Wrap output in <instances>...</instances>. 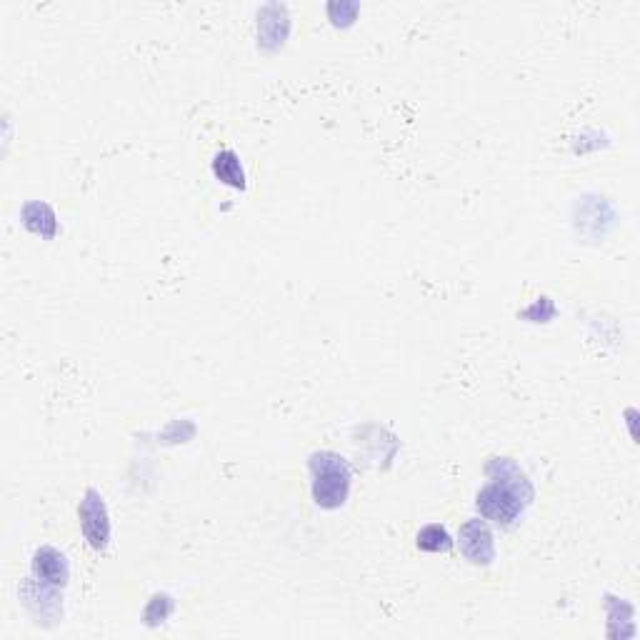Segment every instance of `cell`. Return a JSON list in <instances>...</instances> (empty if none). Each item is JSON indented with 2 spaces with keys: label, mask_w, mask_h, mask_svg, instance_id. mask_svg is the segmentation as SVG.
<instances>
[{
  "label": "cell",
  "mask_w": 640,
  "mask_h": 640,
  "mask_svg": "<svg viewBox=\"0 0 640 640\" xmlns=\"http://www.w3.org/2000/svg\"><path fill=\"white\" fill-rule=\"evenodd\" d=\"M488 483L475 495L480 518L510 528L533 503V485L513 458H490L485 465Z\"/></svg>",
  "instance_id": "obj_1"
},
{
  "label": "cell",
  "mask_w": 640,
  "mask_h": 640,
  "mask_svg": "<svg viewBox=\"0 0 640 640\" xmlns=\"http://www.w3.org/2000/svg\"><path fill=\"white\" fill-rule=\"evenodd\" d=\"M310 470V493L318 508L335 510L345 505L350 493V480H353V470H350L348 460L343 455L333 453V450H318L308 458Z\"/></svg>",
  "instance_id": "obj_2"
},
{
  "label": "cell",
  "mask_w": 640,
  "mask_h": 640,
  "mask_svg": "<svg viewBox=\"0 0 640 640\" xmlns=\"http://www.w3.org/2000/svg\"><path fill=\"white\" fill-rule=\"evenodd\" d=\"M20 600L38 625H55L63 618V595H60L58 585L28 578L20 585Z\"/></svg>",
  "instance_id": "obj_3"
},
{
  "label": "cell",
  "mask_w": 640,
  "mask_h": 640,
  "mask_svg": "<svg viewBox=\"0 0 640 640\" xmlns=\"http://www.w3.org/2000/svg\"><path fill=\"white\" fill-rule=\"evenodd\" d=\"M80 530L93 550H105L110 545V515L103 495L95 488L85 490L83 500L78 508Z\"/></svg>",
  "instance_id": "obj_4"
},
{
  "label": "cell",
  "mask_w": 640,
  "mask_h": 640,
  "mask_svg": "<svg viewBox=\"0 0 640 640\" xmlns=\"http://www.w3.org/2000/svg\"><path fill=\"white\" fill-rule=\"evenodd\" d=\"M458 545L465 560L473 565H490L495 560V543L483 518H470L460 525Z\"/></svg>",
  "instance_id": "obj_5"
},
{
  "label": "cell",
  "mask_w": 640,
  "mask_h": 640,
  "mask_svg": "<svg viewBox=\"0 0 640 640\" xmlns=\"http://www.w3.org/2000/svg\"><path fill=\"white\" fill-rule=\"evenodd\" d=\"M30 568H33V578L43 580L48 585H58V588H65L70 578V565L68 558L60 553L53 545H40L33 553V560H30Z\"/></svg>",
  "instance_id": "obj_6"
},
{
  "label": "cell",
  "mask_w": 640,
  "mask_h": 640,
  "mask_svg": "<svg viewBox=\"0 0 640 640\" xmlns=\"http://www.w3.org/2000/svg\"><path fill=\"white\" fill-rule=\"evenodd\" d=\"M290 30L288 8L278 3L263 5L258 13V43L265 50H275L285 43Z\"/></svg>",
  "instance_id": "obj_7"
},
{
  "label": "cell",
  "mask_w": 640,
  "mask_h": 640,
  "mask_svg": "<svg viewBox=\"0 0 640 640\" xmlns=\"http://www.w3.org/2000/svg\"><path fill=\"white\" fill-rule=\"evenodd\" d=\"M20 218H23V225L30 230V233L40 235V238L50 240L58 233V220H55L53 208L43 200H30V203L23 205L20 210Z\"/></svg>",
  "instance_id": "obj_8"
},
{
  "label": "cell",
  "mask_w": 640,
  "mask_h": 640,
  "mask_svg": "<svg viewBox=\"0 0 640 640\" xmlns=\"http://www.w3.org/2000/svg\"><path fill=\"white\" fill-rule=\"evenodd\" d=\"M210 168H213V175L220 180V183L230 185V188L235 190H245V170L235 150L230 148L218 150V153L213 155Z\"/></svg>",
  "instance_id": "obj_9"
},
{
  "label": "cell",
  "mask_w": 640,
  "mask_h": 640,
  "mask_svg": "<svg viewBox=\"0 0 640 640\" xmlns=\"http://www.w3.org/2000/svg\"><path fill=\"white\" fill-rule=\"evenodd\" d=\"M415 545L425 553H448L453 548V538H450L448 528L440 523H430L425 528L418 530V538H415Z\"/></svg>",
  "instance_id": "obj_10"
},
{
  "label": "cell",
  "mask_w": 640,
  "mask_h": 640,
  "mask_svg": "<svg viewBox=\"0 0 640 640\" xmlns=\"http://www.w3.org/2000/svg\"><path fill=\"white\" fill-rule=\"evenodd\" d=\"M173 608H175V603H173V598H170V595L155 593L153 598L148 600V608H145V613H143L145 623H148V625L163 623V620L168 618L170 613H173Z\"/></svg>",
  "instance_id": "obj_11"
}]
</instances>
